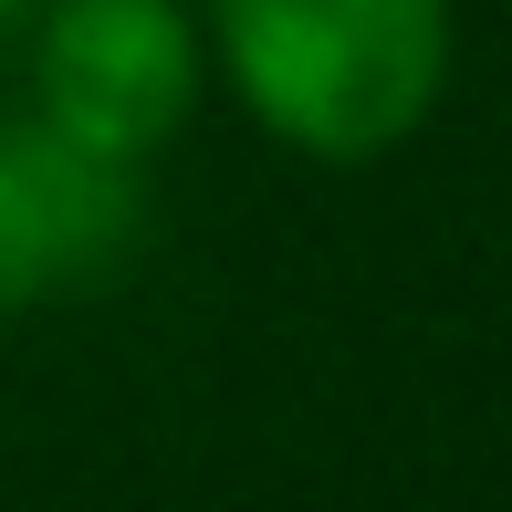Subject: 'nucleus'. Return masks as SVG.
Segmentation results:
<instances>
[{
  "label": "nucleus",
  "mask_w": 512,
  "mask_h": 512,
  "mask_svg": "<svg viewBox=\"0 0 512 512\" xmlns=\"http://www.w3.org/2000/svg\"><path fill=\"white\" fill-rule=\"evenodd\" d=\"M241 105L304 157H387L450 84V0H209Z\"/></svg>",
  "instance_id": "1"
},
{
  "label": "nucleus",
  "mask_w": 512,
  "mask_h": 512,
  "mask_svg": "<svg viewBox=\"0 0 512 512\" xmlns=\"http://www.w3.org/2000/svg\"><path fill=\"white\" fill-rule=\"evenodd\" d=\"M32 84H42L32 126L136 168L147 147L178 136V115L199 95V21L189 0H42Z\"/></svg>",
  "instance_id": "2"
},
{
  "label": "nucleus",
  "mask_w": 512,
  "mask_h": 512,
  "mask_svg": "<svg viewBox=\"0 0 512 512\" xmlns=\"http://www.w3.org/2000/svg\"><path fill=\"white\" fill-rule=\"evenodd\" d=\"M136 251V178L115 157L63 147L53 126L0 136V314L32 293L95 283Z\"/></svg>",
  "instance_id": "3"
},
{
  "label": "nucleus",
  "mask_w": 512,
  "mask_h": 512,
  "mask_svg": "<svg viewBox=\"0 0 512 512\" xmlns=\"http://www.w3.org/2000/svg\"><path fill=\"white\" fill-rule=\"evenodd\" d=\"M42 11V0H0V32H11V21H32Z\"/></svg>",
  "instance_id": "4"
}]
</instances>
